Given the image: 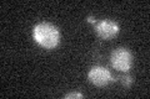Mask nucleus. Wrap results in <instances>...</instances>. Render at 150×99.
<instances>
[{
	"instance_id": "obj_1",
	"label": "nucleus",
	"mask_w": 150,
	"mask_h": 99,
	"mask_svg": "<svg viewBox=\"0 0 150 99\" xmlns=\"http://www.w3.org/2000/svg\"><path fill=\"white\" fill-rule=\"evenodd\" d=\"M34 35V40L44 48H55L59 45L60 41V34L59 30L56 29V26H54L53 24L49 22H40L34 27L33 31Z\"/></svg>"
},
{
	"instance_id": "obj_5",
	"label": "nucleus",
	"mask_w": 150,
	"mask_h": 99,
	"mask_svg": "<svg viewBox=\"0 0 150 99\" xmlns=\"http://www.w3.org/2000/svg\"><path fill=\"white\" fill-rule=\"evenodd\" d=\"M121 79H123V81H121V82H123V84H124L125 87H129L130 84L133 83V79H131V77H129V76H126V77H123Z\"/></svg>"
},
{
	"instance_id": "obj_3",
	"label": "nucleus",
	"mask_w": 150,
	"mask_h": 99,
	"mask_svg": "<svg viewBox=\"0 0 150 99\" xmlns=\"http://www.w3.org/2000/svg\"><path fill=\"white\" fill-rule=\"evenodd\" d=\"M89 79H90V82L93 84H95V86L104 87L109 82L112 81V77L106 68L96 66V67H93L90 69V72H89Z\"/></svg>"
},
{
	"instance_id": "obj_7",
	"label": "nucleus",
	"mask_w": 150,
	"mask_h": 99,
	"mask_svg": "<svg viewBox=\"0 0 150 99\" xmlns=\"http://www.w3.org/2000/svg\"><path fill=\"white\" fill-rule=\"evenodd\" d=\"M88 21L90 24H95V19H94L93 16H90V17H88Z\"/></svg>"
},
{
	"instance_id": "obj_4",
	"label": "nucleus",
	"mask_w": 150,
	"mask_h": 99,
	"mask_svg": "<svg viewBox=\"0 0 150 99\" xmlns=\"http://www.w3.org/2000/svg\"><path fill=\"white\" fill-rule=\"evenodd\" d=\"M96 34L99 35L103 40H110L115 37L119 32V26L115 21L111 20H103L96 24L95 26Z\"/></svg>"
},
{
	"instance_id": "obj_6",
	"label": "nucleus",
	"mask_w": 150,
	"mask_h": 99,
	"mask_svg": "<svg viewBox=\"0 0 150 99\" xmlns=\"http://www.w3.org/2000/svg\"><path fill=\"white\" fill-rule=\"evenodd\" d=\"M71 98H83V94L80 93H70L65 96V99H71Z\"/></svg>"
},
{
	"instance_id": "obj_2",
	"label": "nucleus",
	"mask_w": 150,
	"mask_h": 99,
	"mask_svg": "<svg viewBox=\"0 0 150 99\" xmlns=\"http://www.w3.org/2000/svg\"><path fill=\"white\" fill-rule=\"evenodd\" d=\"M111 64L120 72H128L133 64V55L126 48H118L111 53Z\"/></svg>"
}]
</instances>
